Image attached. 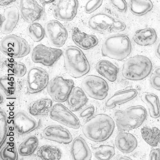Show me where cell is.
<instances>
[{"mask_svg": "<svg viewBox=\"0 0 160 160\" xmlns=\"http://www.w3.org/2000/svg\"><path fill=\"white\" fill-rule=\"evenodd\" d=\"M138 94L136 89L127 88L117 92L105 102L104 106L107 109H112L118 105L127 103L135 98Z\"/></svg>", "mask_w": 160, "mask_h": 160, "instance_id": "d6986e66", "label": "cell"}, {"mask_svg": "<svg viewBox=\"0 0 160 160\" xmlns=\"http://www.w3.org/2000/svg\"><path fill=\"white\" fill-rule=\"evenodd\" d=\"M39 145V140L35 136H30L20 144L18 148L19 154L27 156L33 154Z\"/></svg>", "mask_w": 160, "mask_h": 160, "instance_id": "f546056e", "label": "cell"}, {"mask_svg": "<svg viewBox=\"0 0 160 160\" xmlns=\"http://www.w3.org/2000/svg\"><path fill=\"white\" fill-rule=\"evenodd\" d=\"M4 63L10 75L21 78L26 74L27 68L26 65L22 62L16 61L12 58H8L4 61Z\"/></svg>", "mask_w": 160, "mask_h": 160, "instance_id": "1f68e13d", "label": "cell"}, {"mask_svg": "<svg viewBox=\"0 0 160 160\" xmlns=\"http://www.w3.org/2000/svg\"><path fill=\"white\" fill-rule=\"evenodd\" d=\"M52 119L73 129H78L81 126L80 120L71 111L60 103L52 105L49 112Z\"/></svg>", "mask_w": 160, "mask_h": 160, "instance_id": "30bf717a", "label": "cell"}, {"mask_svg": "<svg viewBox=\"0 0 160 160\" xmlns=\"http://www.w3.org/2000/svg\"><path fill=\"white\" fill-rule=\"evenodd\" d=\"M102 2L103 0H88L85 6V12L87 14H91L98 9Z\"/></svg>", "mask_w": 160, "mask_h": 160, "instance_id": "f35d334b", "label": "cell"}, {"mask_svg": "<svg viewBox=\"0 0 160 160\" xmlns=\"http://www.w3.org/2000/svg\"><path fill=\"white\" fill-rule=\"evenodd\" d=\"M74 87V82L72 79L56 76L49 82L47 92L53 101L62 103L67 101Z\"/></svg>", "mask_w": 160, "mask_h": 160, "instance_id": "ba28073f", "label": "cell"}, {"mask_svg": "<svg viewBox=\"0 0 160 160\" xmlns=\"http://www.w3.org/2000/svg\"><path fill=\"white\" fill-rule=\"evenodd\" d=\"M0 50L6 56L21 58L29 54L30 47L26 40L16 35H8L2 39Z\"/></svg>", "mask_w": 160, "mask_h": 160, "instance_id": "52a82bcc", "label": "cell"}, {"mask_svg": "<svg viewBox=\"0 0 160 160\" xmlns=\"http://www.w3.org/2000/svg\"><path fill=\"white\" fill-rule=\"evenodd\" d=\"M48 73L40 67H33L28 71L27 76L28 92L30 94L40 92L48 87Z\"/></svg>", "mask_w": 160, "mask_h": 160, "instance_id": "7c38bea8", "label": "cell"}, {"mask_svg": "<svg viewBox=\"0 0 160 160\" xmlns=\"http://www.w3.org/2000/svg\"><path fill=\"white\" fill-rule=\"evenodd\" d=\"M151 86L154 89L160 91V66L153 70L150 78Z\"/></svg>", "mask_w": 160, "mask_h": 160, "instance_id": "74e56055", "label": "cell"}, {"mask_svg": "<svg viewBox=\"0 0 160 160\" xmlns=\"http://www.w3.org/2000/svg\"><path fill=\"white\" fill-rule=\"evenodd\" d=\"M55 0H40V2L44 4H49V3H52Z\"/></svg>", "mask_w": 160, "mask_h": 160, "instance_id": "bcb514c9", "label": "cell"}, {"mask_svg": "<svg viewBox=\"0 0 160 160\" xmlns=\"http://www.w3.org/2000/svg\"><path fill=\"white\" fill-rule=\"evenodd\" d=\"M152 69V63L149 58L143 55H136L126 60L122 74L128 80L139 81L147 77Z\"/></svg>", "mask_w": 160, "mask_h": 160, "instance_id": "5b68a950", "label": "cell"}, {"mask_svg": "<svg viewBox=\"0 0 160 160\" xmlns=\"http://www.w3.org/2000/svg\"><path fill=\"white\" fill-rule=\"evenodd\" d=\"M63 55L66 71L72 77L80 78L90 71L91 66L86 56L78 47H67Z\"/></svg>", "mask_w": 160, "mask_h": 160, "instance_id": "3957f363", "label": "cell"}, {"mask_svg": "<svg viewBox=\"0 0 160 160\" xmlns=\"http://www.w3.org/2000/svg\"><path fill=\"white\" fill-rule=\"evenodd\" d=\"M88 99L84 92L80 88L75 87L69 96L67 103L70 110L77 112L88 102Z\"/></svg>", "mask_w": 160, "mask_h": 160, "instance_id": "cb8c5ba5", "label": "cell"}, {"mask_svg": "<svg viewBox=\"0 0 160 160\" xmlns=\"http://www.w3.org/2000/svg\"><path fill=\"white\" fill-rule=\"evenodd\" d=\"M112 115L119 131H129L142 126L146 118L147 112L143 106L136 105L124 110H116Z\"/></svg>", "mask_w": 160, "mask_h": 160, "instance_id": "7a4b0ae2", "label": "cell"}, {"mask_svg": "<svg viewBox=\"0 0 160 160\" xmlns=\"http://www.w3.org/2000/svg\"><path fill=\"white\" fill-rule=\"evenodd\" d=\"M9 131V123L6 112L0 110V143L2 146Z\"/></svg>", "mask_w": 160, "mask_h": 160, "instance_id": "d590c367", "label": "cell"}, {"mask_svg": "<svg viewBox=\"0 0 160 160\" xmlns=\"http://www.w3.org/2000/svg\"><path fill=\"white\" fill-rule=\"evenodd\" d=\"M149 160H160V149H153L150 152Z\"/></svg>", "mask_w": 160, "mask_h": 160, "instance_id": "b9f144b4", "label": "cell"}, {"mask_svg": "<svg viewBox=\"0 0 160 160\" xmlns=\"http://www.w3.org/2000/svg\"><path fill=\"white\" fill-rule=\"evenodd\" d=\"M141 133L144 140L152 147H156L160 143V130L156 127H143Z\"/></svg>", "mask_w": 160, "mask_h": 160, "instance_id": "4dcf8cb0", "label": "cell"}, {"mask_svg": "<svg viewBox=\"0 0 160 160\" xmlns=\"http://www.w3.org/2000/svg\"><path fill=\"white\" fill-rule=\"evenodd\" d=\"M16 0H0V5L1 6L8 5L14 2Z\"/></svg>", "mask_w": 160, "mask_h": 160, "instance_id": "ee69618b", "label": "cell"}, {"mask_svg": "<svg viewBox=\"0 0 160 160\" xmlns=\"http://www.w3.org/2000/svg\"><path fill=\"white\" fill-rule=\"evenodd\" d=\"M129 9L131 13L137 17L144 16L153 8L151 0H129Z\"/></svg>", "mask_w": 160, "mask_h": 160, "instance_id": "83f0119b", "label": "cell"}, {"mask_svg": "<svg viewBox=\"0 0 160 160\" xmlns=\"http://www.w3.org/2000/svg\"><path fill=\"white\" fill-rule=\"evenodd\" d=\"M141 99L148 107L150 117L158 118L160 116V103L158 96L153 93L144 92L141 96Z\"/></svg>", "mask_w": 160, "mask_h": 160, "instance_id": "4316f807", "label": "cell"}, {"mask_svg": "<svg viewBox=\"0 0 160 160\" xmlns=\"http://www.w3.org/2000/svg\"><path fill=\"white\" fill-rule=\"evenodd\" d=\"M37 154L43 160H59L62 157L60 150L56 147L50 145L42 146L38 151Z\"/></svg>", "mask_w": 160, "mask_h": 160, "instance_id": "f1b7e54d", "label": "cell"}, {"mask_svg": "<svg viewBox=\"0 0 160 160\" xmlns=\"http://www.w3.org/2000/svg\"><path fill=\"white\" fill-rule=\"evenodd\" d=\"M43 136L47 140L64 144H69L73 140L69 131L59 125H51L46 127L43 131Z\"/></svg>", "mask_w": 160, "mask_h": 160, "instance_id": "e0dca14e", "label": "cell"}, {"mask_svg": "<svg viewBox=\"0 0 160 160\" xmlns=\"http://www.w3.org/2000/svg\"><path fill=\"white\" fill-rule=\"evenodd\" d=\"M78 6V0H57L52 8V15L60 21H72L77 14Z\"/></svg>", "mask_w": 160, "mask_h": 160, "instance_id": "5bb4252c", "label": "cell"}, {"mask_svg": "<svg viewBox=\"0 0 160 160\" xmlns=\"http://www.w3.org/2000/svg\"><path fill=\"white\" fill-rule=\"evenodd\" d=\"M111 5L120 12H125L127 9V4L125 0H109Z\"/></svg>", "mask_w": 160, "mask_h": 160, "instance_id": "ab89813d", "label": "cell"}, {"mask_svg": "<svg viewBox=\"0 0 160 160\" xmlns=\"http://www.w3.org/2000/svg\"><path fill=\"white\" fill-rule=\"evenodd\" d=\"M96 70L108 81L114 82L118 78L119 69L114 64L107 60H101L96 65Z\"/></svg>", "mask_w": 160, "mask_h": 160, "instance_id": "d4e9b609", "label": "cell"}, {"mask_svg": "<svg viewBox=\"0 0 160 160\" xmlns=\"http://www.w3.org/2000/svg\"><path fill=\"white\" fill-rule=\"evenodd\" d=\"M1 32L9 34L16 27L19 18V10L16 6H11L4 10L3 17L1 15Z\"/></svg>", "mask_w": 160, "mask_h": 160, "instance_id": "ac0fdd59", "label": "cell"}, {"mask_svg": "<svg viewBox=\"0 0 160 160\" xmlns=\"http://www.w3.org/2000/svg\"><path fill=\"white\" fill-rule=\"evenodd\" d=\"M11 124L14 130L19 135L30 133L37 127L36 121L21 110L15 112L11 120Z\"/></svg>", "mask_w": 160, "mask_h": 160, "instance_id": "9a60e30c", "label": "cell"}, {"mask_svg": "<svg viewBox=\"0 0 160 160\" xmlns=\"http://www.w3.org/2000/svg\"><path fill=\"white\" fill-rule=\"evenodd\" d=\"M132 51L130 39L124 34H114L106 38L102 46V54L104 57L122 61Z\"/></svg>", "mask_w": 160, "mask_h": 160, "instance_id": "277c9868", "label": "cell"}, {"mask_svg": "<svg viewBox=\"0 0 160 160\" xmlns=\"http://www.w3.org/2000/svg\"><path fill=\"white\" fill-rule=\"evenodd\" d=\"M115 144L119 151L125 153H129L136 149L138 141L135 137L132 134L121 132L116 137Z\"/></svg>", "mask_w": 160, "mask_h": 160, "instance_id": "7402d4cb", "label": "cell"}, {"mask_svg": "<svg viewBox=\"0 0 160 160\" xmlns=\"http://www.w3.org/2000/svg\"><path fill=\"white\" fill-rule=\"evenodd\" d=\"M95 112V108L93 105H88L81 110L79 114L80 118H90L93 116Z\"/></svg>", "mask_w": 160, "mask_h": 160, "instance_id": "60d3db41", "label": "cell"}, {"mask_svg": "<svg viewBox=\"0 0 160 160\" xmlns=\"http://www.w3.org/2000/svg\"><path fill=\"white\" fill-rule=\"evenodd\" d=\"M44 30L47 38L53 46L61 47L64 45L68 39V32L60 22L50 20L45 25Z\"/></svg>", "mask_w": 160, "mask_h": 160, "instance_id": "4fadbf2b", "label": "cell"}, {"mask_svg": "<svg viewBox=\"0 0 160 160\" xmlns=\"http://www.w3.org/2000/svg\"><path fill=\"white\" fill-rule=\"evenodd\" d=\"M81 86L89 97L95 100H104L108 95V83L104 79L98 76H87L82 80Z\"/></svg>", "mask_w": 160, "mask_h": 160, "instance_id": "9c48e42d", "label": "cell"}, {"mask_svg": "<svg viewBox=\"0 0 160 160\" xmlns=\"http://www.w3.org/2000/svg\"><path fill=\"white\" fill-rule=\"evenodd\" d=\"M1 103H2V101H3V97H2V95L1 93Z\"/></svg>", "mask_w": 160, "mask_h": 160, "instance_id": "7dc6e473", "label": "cell"}, {"mask_svg": "<svg viewBox=\"0 0 160 160\" xmlns=\"http://www.w3.org/2000/svg\"><path fill=\"white\" fill-rule=\"evenodd\" d=\"M19 8L23 20L29 23L40 20L43 12V9L35 0H20Z\"/></svg>", "mask_w": 160, "mask_h": 160, "instance_id": "2e32d148", "label": "cell"}, {"mask_svg": "<svg viewBox=\"0 0 160 160\" xmlns=\"http://www.w3.org/2000/svg\"><path fill=\"white\" fill-rule=\"evenodd\" d=\"M116 159L118 160H132L131 158L127 156H123L121 155H118L116 156Z\"/></svg>", "mask_w": 160, "mask_h": 160, "instance_id": "f6af8a7d", "label": "cell"}, {"mask_svg": "<svg viewBox=\"0 0 160 160\" xmlns=\"http://www.w3.org/2000/svg\"><path fill=\"white\" fill-rule=\"evenodd\" d=\"M0 156L3 160H17L18 151L15 143L8 142L1 151Z\"/></svg>", "mask_w": 160, "mask_h": 160, "instance_id": "8d00e7d4", "label": "cell"}, {"mask_svg": "<svg viewBox=\"0 0 160 160\" xmlns=\"http://www.w3.org/2000/svg\"><path fill=\"white\" fill-rule=\"evenodd\" d=\"M92 152L95 158L99 160H110L116 153L113 147L104 145L94 148Z\"/></svg>", "mask_w": 160, "mask_h": 160, "instance_id": "d6a6232c", "label": "cell"}, {"mask_svg": "<svg viewBox=\"0 0 160 160\" xmlns=\"http://www.w3.org/2000/svg\"><path fill=\"white\" fill-rule=\"evenodd\" d=\"M87 24L93 32L102 34L119 32L126 28L124 22L104 12H98L91 16Z\"/></svg>", "mask_w": 160, "mask_h": 160, "instance_id": "8992f818", "label": "cell"}, {"mask_svg": "<svg viewBox=\"0 0 160 160\" xmlns=\"http://www.w3.org/2000/svg\"><path fill=\"white\" fill-rule=\"evenodd\" d=\"M52 102L49 98H42L31 102L28 106L29 113L33 116H46L50 112Z\"/></svg>", "mask_w": 160, "mask_h": 160, "instance_id": "484cf974", "label": "cell"}, {"mask_svg": "<svg viewBox=\"0 0 160 160\" xmlns=\"http://www.w3.org/2000/svg\"><path fill=\"white\" fill-rule=\"evenodd\" d=\"M133 40L136 43L142 46H148L155 43L157 35L153 28H148L140 29L134 34Z\"/></svg>", "mask_w": 160, "mask_h": 160, "instance_id": "603a6c76", "label": "cell"}, {"mask_svg": "<svg viewBox=\"0 0 160 160\" xmlns=\"http://www.w3.org/2000/svg\"><path fill=\"white\" fill-rule=\"evenodd\" d=\"M28 34L34 42H39L43 40L45 32L43 28L39 23H31L28 28Z\"/></svg>", "mask_w": 160, "mask_h": 160, "instance_id": "e575fe53", "label": "cell"}, {"mask_svg": "<svg viewBox=\"0 0 160 160\" xmlns=\"http://www.w3.org/2000/svg\"><path fill=\"white\" fill-rule=\"evenodd\" d=\"M71 154L74 160H90L92 153L84 139L80 137L76 138L72 142Z\"/></svg>", "mask_w": 160, "mask_h": 160, "instance_id": "ffe728a7", "label": "cell"}, {"mask_svg": "<svg viewBox=\"0 0 160 160\" xmlns=\"http://www.w3.org/2000/svg\"><path fill=\"white\" fill-rule=\"evenodd\" d=\"M115 128V123L110 116L97 114L89 119L82 127V132L89 140L96 142H104L109 138Z\"/></svg>", "mask_w": 160, "mask_h": 160, "instance_id": "6da1fadb", "label": "cell"}, {"mask_svg": "<svg viewBox=\"0 0 160 160\" xmlns=\"http://www.w3.org/2000/svg\"><path fill=\"white\" fill-rule=\"evenodd\" d=\"M155 53L157 58L160 60V41L156 45L155 49Z\"/></svg>", "mask_w": 160, "mask_h": 160, "instance_id": "7bdbcfd3", "label": "cell"}, {"mask_svg": "<svg viewBox=\"0 0 160 160\" xmlns=\"http://www.w3.org/2000/svg\"><path fill=\"white\" fill-rule=\"evenodd\" d=\"M71 36L75 44L83 50H88L93 48L99 43V40L95 36L82 32L77 28L73 29Z\"/></svg>", "mask_w": 160, "mask_h": 160, "instance_id": "44dd1931", "label": "cell"}, {"mask_svg": "<svg viewBox=\"0 0 160 160\" xmlns=\"http://www.w3.org/2000/svg\"><path fill=\"white\" fill-rule=\"evenodd\" d=\"M62 53L63 52L60 49L39 44L34 48L31 57L33 62L51 67L60 58Z\"/></svg>", "mask_w": 160, "mask_h": 160, "instance_id": "8fae6325", "label": "cell"}, {"mask_svg": "<svg viewBox=\"0 0 160 160\" xmlns=\"http://www.w3.org/2000/svg\"><path fill=\"white\" fill-rule=\"evenodd\" d=\"M1 88L8 96L12 95L16 89V79L11 75L3 76L0 78Z\"/></svg>", "mask_w": 160, "mask_h": 160, "instance_id": "836d02e7", "label": "cell"}]
</instances>
